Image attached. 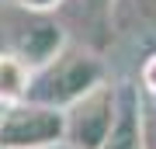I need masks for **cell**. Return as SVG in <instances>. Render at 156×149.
Instances as JSON below:
<instances>
[{"label": "cell", "mask_w": 156, "mask_h": 149, "mask_svg": "<svg viewBox=\"0 0 156 149\" xmlns=\"http://www.w3.org/2000/svg\"><path fill=\"white\" fill-rule=\"evenodd\" d=\"M101 149H142V94L135 83H118L115 125Z\"/></svg>", "instance_id": "5"}, {"label": "cell", "mask_w": 156, "mask_h": 149, "mask_svg": "<svg viewBox=\"0 0 156 149\" xmlns=\"http://www.w3.org/2000/svg\"><path fill=\"white\" fill-rule=\"evenodd\" d=\"M80 4H83L90 14H108L111 11V0H80Z\"/></svg>", "instance_id": "10"}, {"label": "cell", "mask_w": 156, "mask_h": 149, "mask_svg": "<svg viewBox=\"0 0 156 149\" xmlns=\"http://www.w3.org/2000/svg\"><path fill=\"white\" fill-rule=\"evenodd\" d=\"M104 76V62L97 59L90 49L80 45H66V52L59 59H52L45 69L31 73L28 87V104H42L52 111H66L76 104L80 97H87L94 87H101Z\"/></svg>", "instance_id": "1"}, {"label": "cell", "mask_w": 156, "mask_h": 149, "mask_svg": "<svg viewBox=\"0 0 156 149\" xmlns=\"http://www.w3.org/2000/svg\"><path fill=\"white\" fill-rule=\"evenodd\" d=\"M4 111H7V108H4V104H0V118H4Z\"/></svg>", "instance_id": "12"}, {"label": "cell", "mask_w": 156, "mask_h": 149, "mask_svg": "<svg viewBox=\"0 0 156 149\" xmlns=\"http://www.w3.org/2000/svg\"><path fill=\"white\" fill-rule=\"evenodd\" d=\"M115 111H118V87L104 80L87 97H80L76 104L62 111V142L69 149H101L115 125Z\"/></svg>", "instance_id": "2"}, {"label": "cell", "mask_w": 156, "mask_h": 149, "mask_svg": "<svg viewBox=\"0 0 156 149\" xmlns=\"http://www.w3.org/2000/svg\"><path fill=\"white\" fill-rule=\"evenodd\" d=\"M62 142V111L14 104L0 118V149H52Z\"/></svg>", "instance_id": "3"}, {"label": "cell", "mask_w": 156, "mask_h": 149, "mask_svg": "<svg viewBox=\"0 0 156 149\" xmlns=\"http://www.w3.org/2000/svg\"><path fill=\"white\" fill-rule=\"evenodd\" d=\"M62 4H66V0H14V7L21 14H52V11H59Z\"/></svg>", "instance_id": "9"}, {"label": "cell", "mask_w": 156, "mask_h": 149, "mask_svg": "<svg viewBox=\"0 0 156 149\" xmlns=\"http://www.w3.org/2000/svg\"><path fill=\"white\" fill-rule=\"evenodd\" d=\"M66 28H62L52 14H24V21L14 28V35L4 42L0 52H11L24 62L31 73L45 69L52 59H59L66 52Z\"/></svg>", "instance_id": "4"}, {"label": "cell", "mask_w": 156, "mask_h": 149, "mask_svg": "<svg viewBox=\"0 0 156 149\" xmlns=\"http://www.w3.org/2000/svg\"><path fill=\"white\" fill-rule=\"evenodd\" d=\"M28 87H31V69L17 55L0 52V104L4 108L24 104L28 101Z\"/></svg>", "instance_id": "6"}, {"label": "cell", "mask_w": 156, "mask_h": 149, "mask_svg": "<svg viewBox=\"0 0 156 149\" xmlns=\"http://www.w3.org/2000/svg\"><path fill=\"white\" fill-rule=\"evenodd\" d=\"M142 149H156V104L142 101Z\"/></svg>", "instance_id": "8"}, {"label": "cell", "mask_w": 156, "mask_h": 149, "mask_svg": "<svg viewBox=\"0 0 156 149\" xmlns=\"http://www.w3.org/2000/svg\"><path fill=\"white\" fill-rule=\"evenodd\" d=\"M135 7H139V11H142V14L156 24V0H135Z\"/></svg>", "instance_id": "11"}, {"label": "cell", "mask_w": 156, "mask_h": 149, "mask_svg": "<svg viewBox=\"0 0 156 149\" xmlns=\"http://www.w3.org/2000/svg\"><path fill=\"white\" fill-rule=\"evenodd\" d=\"M139 94H142V101L146 104H156V49L142 59V69H139Z\"/></svg>", "instance_id": "7"}]
</instances>
